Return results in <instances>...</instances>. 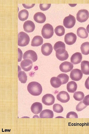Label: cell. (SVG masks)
Masks as SVG:
<instances>
[{
    "label": "cell",
    "instance_id": "obj_1",
    "mask_svg": "<svg viewBox=\"0 0 89 134\" xmlns=\"http://www.w3.org/2000/svg\"><path fill=\"white\" fill-rule=\"evenodd\" d=\"M29 92L34 96H38L42 93V88L41 85L39 83L33 81L29 83L27 86Z\"/></svg>",
    "mask_w": 89,
    "mask_h": 134
},
{
    "label": "cell",
    "instance_id": "obj_2",
    "mask_svg": "<svg viewBox=\"0 0 89 134\" xmlns=\"http://www.w3.org/2000/svg\"><path fill=\"white\" fill-rule=\"evenodd\" d=\"M41 32L42 36L44 38L49 39L53 35L54 32L53 27L49 24H46L43 26Z\"/></svg>",
    "mask_w": 89,
    "mask_h": 134
},
{
    "label": "cell",
    "instance_id": "obj_3",
    "mask_svg": "<svg viewBox=\"0 0 89 134\" xmlns=\"http://www.w3.org/2000/svg\"><path fill=\"white\" fill-rule=\"evenodd\" d=\"M30 40V37L26 33L22 32L18 35V45L22 47L27 45Z\"/></svg>",
    "mask_w": 89,
    "mask_h": 134
},
{
    "label": "cell",
    "instance_id": "obj_4",
    "mask_svg": "<svg viewBox=\"0 0 89 134\" xmlns=\"http://www.w3.org/2000/svg\"><path fill=\"white\" fill-rule=\"evenodd\" d=\"M89 17V13L88 11L85 9L79 10L76 14L77 20L81 23L86 21Z\"/></svg>",
    "mask_w": 89,
    "mask_h": 134
},
{
    "label": "cell",
    "instance_id": "obj_5",
    "mask_svg": "<svg viewBox=\"0 0 89 134\" xmlns=\"http://www.w3.org/2000/svg\"><path fill=\"white\" fill-rule=\"evenodd\" d=\"M75 23V18L70 14L65 18L63 22L64 25L67 28H71L73 27Z\"/></svg>",
    "mask_w": 89,
    "mask_h": 134
},
{
    "label": "cell",
    "instance_id": "obj_6",
    "mask_svg": "<svg viewBox=\"0 0 89 134\" xmlns=\"http://www.w3.org/2000/svg\"><path fill=\"white\" fill-rule=\"evenodd\" d=\"M55 51L56 56L60 61L66 60L68 57V54L65 49L60 48L57 50Z\"/></svg>",
    "mask_w": 89,
    "mask_h": 134
},
{
    "label": "cell",
    "instance_id": "obj_7",
    "mask_svg": "<svg viewBox=\"0 0 89 134\" xmlns=\"http://www.w3.org/2000/svg\"><path fill=\"white\" fill-rule=\"evenodd\" d=\"M83 74L81 70L78 69H74L70 72V77L71 80L74 81H78L82 78Z\"/></svg>",
    "mask_w": 89,
    "mask_h": 134
},
{
    "label": "cell",
    "instance_id": "obj_8",
    "mask_svg": "<svg viewBox=\"0 0 89 134\" xmlns=\"http://www.w3.org/2000/svg\"><path fill=\"white\" fill-rule=\"evenodd\" d=\"M24 59H29L32 62L36 61L38 59V57L36 52L32 50H29L25 52L23 56Z\"/></svg>",
    "mask_w": 89,
    "mask_h": 134
},
{
    "label": "cell",
    "instance_id": "obj_9",
    "mask_svg": "<svg viewBox=\"0 0 89 134\" xmlns=\"http://www.w3.org/2000/svg\"><path fill=\"white\" fill-rule=\"evenodd\" d=\"M55 98L52 94H47L45 95L42 97V101L44 104L46 105H50L53 104L55 102Z\"/></svg>",
    "mask_w": 89,
    "mask_h": 134
},
{
    "label": "cell",
    "instance_id": "obj_10",
    "mask_svg": "<svg viewBox=\"0 0 89 134\" xmlns=\"http://www.w3.org/2000/svg\"><path fill=\"white\" fill-rule=\"evenodd\" d=\"M76 35L73 33L66 34L65 36L64 41L66 43L69 45H71L75 42L77 39Z\"/></svg>",
    "mask_w": 89,
    "mask_h": 134
},
{
    "label": "cell",
    "instance_id": "obj_11",
    "mask_svg": "<svg viewBox=\"0 0 89 134\" xmlns=\"http://www.w3.org/2000/svg\"><path fill=\"white\" fill-rule=\"evenodd\" d=\"M73 67V65L71 63L68 61H65L60 65L59 68L62 72L67 73L71 71Z\"/></svg>",
    "mask_w": 89,
    "mask_h": 134
},
{
    "label": "cell",
    "instance_id": "obj_12",
    "mask_svg": "<svg viewBox=\"0 0 89 134\" xmlns=\"http://www.w3.org/2000/svg\"><path fill=\"white\" fill-rule=\"evenodd\" d=\"M56 97L58 100L62 103L67 102L70 100V96L66 91H62L60 92L57 95Z\"/></svg>",
    "mask_w": 89,
    "mask_h": 134
},
{
    "label": "cell",
    "instance_id": "obj_13",
    "mask_svg": "<svg viewBox=\"0 0 89 134\" xmlns=\"http://www.w3.org/2000/svg\"><path fill=\"white\" fill-rule=\"evenodd\" d=\"M53 49L51 44L49 43H45L43 44L41 48L42 54L45 56L49 55L52 52Z\"/></svg>",
    "mask_w": 89,
    "mask_h": 134
},
{
    "label": "cell",
    "instance_id": "obj_14",
    "mask_svg": "<svg viewBox=\"0 0 89 134\" xmlns=\"http://www.w3.org/2000/svg\"><path fill=\"white\" fill-rule=\"evenodd\" d=\"M21 66L22 68L24 71H27L30 70L33 66L32 62L29 59H24L21 63Z\"/></svg>",
    "mask_w": 89,
    "mask_h": 134
},
{
    "label": "cell",
    "instance_id": "obj_15",
    "mask_svg": "<svg viewBox=\"0 0 89 134\" xmlns=\"http://www.w3.org/2000/svg\"><path fill=\"white\" fill-rule=\"evenodd\" d=\"M23 27L24 31L27 33L33 32L35 28L34 24L32 21L30 20L25 21L24 23Z\"/></svg>",
    "mask_w": 89,
    "mask_h": 134
},
{
    "label": "cell",
    "instance_id": "obj_16",
    "mask_svg": "<svg viewBox=\"0 0 89 134\" xmlns=\"http://www.w3.org/2000/svg\"><path fill=\"white\" fill-rule=\"evenodd\" d=\"M82 58V55L80 52H76L73 54L70 58V62L74 65L80 63Z\"/></svg>",
    "mask_w": 89,
    "mask_h": 134
},
{
    "label": "cell",
    "instance_id": "obj_17",
    "mask_svg": "<svg viewBox=\"0 0 89 134\" xmlns=\"http://www.w3.org/2000/svg\"><path fill=\"white\" fill-rule=\"evenodd\" d=\"M43 108L42 105L41 103L39 102L33 103L31 107V111L33 113L38 114L42 111Z\"/></svg>",
    "mask_w": 89,
    "mask_h": 134
},
{
    "label": "cell",
    "instance_id": "obj_18",
    "mask_svg": "<svg viewBox=\"0 0 89 134\" xmlns=\"http://www.w3.org/2000/svg\"><path fill=\"white\" fill-rule=\"evenodd\" d=\"M34 19L37 22L42 23H44L46 20L45 15L43 13L40 12L36 13L34 16Z\"/></svg>",
    "mask_w": 89,
    "mask_h": 134
},
{
    "label": "cell",
    "instance_id": "obj_19",
    "mask_svg": "<svg viewBox=\"0 0 89 134\" xmlns=\"http://www.w3.org/2000/svg\"><path fill=\"white\" fill-rule=\"evenodd\" d=\"M53 116V111L49 109L43 110L40 114V117L41 118H52Z\"/></svg>",
    "mask_w": 89,
    "mask_h": 134
},
{
    "label": "cell",
    "instance_id": "obj_20",
    "mask_svg": "<svg viewBox=\"0 0 89 134\" xmlns=\"http://www.w3.org/2000/svg\"><path fill=\"white\" fill-rule=\"evenodd\" d=\"M81 69L82 73L86 75H89V62L83 61L81 64Z\"/></svg>",
    "mask_w": 89,
    "mask_h": 134
},
{
    "label": "cell",
    "instance_id": "obj_21",
    "mask_svg": "<svg viewBox=\"0 0 89 134\" xmlns=\"http://www.w3.org/2000/svg\"><path fill=\"white\" fill-rule=\"evenodd\" d=\"M43 39L42 37L39 35L35 36L32 39L31 45L33 46H38L42 44Z\"/></svg>",
    "mask_w": 89,
    "mask_h": 134
},
{
    "label": "cell",
    "instance_id": "obj_22",
    "mask_svg": "<svg viewBox=\"0 0 89 134\" xmlns=\"http://www.w3.org/2000/svg\"><path fill=\"white\" fill-rule=\"evenodd\" d=\"M77 87V84L75 81H71L69 82L67 84V88L69 93H74L76 91Z\"/></svg>",
    "mask_w": 89,
    "mask_h": 134
},
{
    "label": "cell",
    "instance_id": "obj_23",
    "mask_svg": "<svg viewBox=\"0 0 89 134\" xmlns=\"http://www.w3.org/2000/svg\"><path fill=\"white\" fill-rule=\"evenodd\" d=\"M77 33L78 36L82 38H86L88 36V33L86 29L83 27L78 28L77 30Z\"/></svg>",
    "mask_w": 89,
    "mask_h": 134
},
{
    "label": "cell",
    "instance_id": "obj_24",
    "mask_svg": "<svg viewBox=\"0 0 89 134\" xmlns=\"http://www.w3.org/2000/svg\"><path fill=\"white\" fill-rule=\"evenodd\" d=\"M50 83L51 85L55 88H59L62 85L61 80L57 77H52L50 80Z\"/></svg>",
    "mask_w": 89,
    "mask_h": 134
},
{
    "label": "cell",
    "instance_id": "obj_25",
    "mask_svg": "<svg viewBox=\"0 0 89 134\" xmlns=\"http://www.w3.org/2000/svg\"><path fill=\"white\" fill-rule=\"evenodd\" d=\"M29 16L28 11L26 9H24L20 11L18 13V17L21 21H24L27 19Z\"/></svg>",
    "mask_w": 89,
    "mask_h": 134
},
{
    "label": "cell",
    "instance_id": "obj_26",
    "mask_svg": "<svg viewBox=\"0 0 89 134\" xmlns=\"http://www.w3.org/2000/svg\"><path fill=\"white\" fill-rule=\"evenodd\" d=\"M80 49L82 53L87 55L89 54V42H85L83 43L81 45Z\"/></svg>",
    "mask_w": 89,
    "mask_h": 134
},
{
    "label": "cell",
    "instance_id": "obj_27",
    "mask_svg": "<svg viewBox=\"0 0 89 134\" xmlns=\"http://www.w3.org/2000/svg\"><path fill=\"white\" fill-rule=\"evenodd\" d=\"M18 77L19 80L22 83H25L27 80V76L26 73L23 71H18Z\"/></svg>",
    "mask_w": 89,
    "mask_h": 134
},
{
    "label": "cell",
    "instance_id": "obj_28",
    "mask_svg": "<svg viewBox=\"0 0 89 134\" xmlns=\"http://www.w3.org/2000/svg\"><path fill=\"white\" fill-rule=\"evenodd\" d=\"M54 32L57 36H61L64 34L65 30L63 26L59 25L56 27L54 29Z\"/></svg>",
    "mask_w": 89,
    "mask_h": 134
},
{
    "label": "cell",
    "instance_id": "obj_29",
    "mask_svg": "<svg viewBox=\"0 0 89 134\" xmlns=\"http://www.w3.org/2000/svg\"><path fill=\"white\" fill-rule=\"evenodd\" d=\"M61 80L62 85L66 84L68 81L69 76L65 73H61L57 76Z\"/></svg>",
    "mask_w": 89,
    "mask_h": 134
},
{
    "label": "cell",
    "instance_id": "obj_30",
    "mask_svg": "<svg viewBox=\"0 0 89 134\" xmlns=\"http://www.w3.org/2000/svg\"><path fill=\"white\" fill-rule=\"evenodd\" d=\"M84 96V94L83 92L77 91L74 93L73 97L76 100L81 101L83 99Z\"/></svg>",
    "mask_w": 89,
    "mask_h": 134
},
{
    "label": "cell",
    "instance_id": "obj_31",
    "mask_svg": "<svg viewBox=\"0 0 89 134\" xmlns=\"http://www.w3.org/2000/svg\"><path fill=\"white\" fill-rule=\"evenodd\" d=\"M53 109L54 112L58 113H61L63 111V108L62 106L58 103L54 104Z\"/></svg>",
    "mask_w": 89,
    "mask_h": 134
},
{
    "label": "cell",
    "instance_id": "obj_32",
    "mask_svg": "<svg viewBox=\"0 0 89 134\" xmlns=\"http://www.w3.org/2000/svg\"><path fill=\"white\" fill-rule=\"evenodd\" d=\"M66 46L65 44L61 41H58L55 43L54 44L53 48L54 50L56 51L57 50L63 48H66Z\"/></svg>",
    "mask_w": 89,
    "mask_h": 134
},
{
    "label": "cell",
    "instance_id": "obj_33",
    "mask_svg": "<svg viewBox=\"0 0 89 134\" xmlns=\"http://www.w3.org/2000/svg\"><path fill=\"white\" fill-rule=\"evenodd\" d=\"M87 106L84 103L83 101H81L76 105V109L77 111H80L85 108Z\"/></svg>",
    "mask_w": 89,
    "mask_h": 134
},
{
    "label": "cell",
    "instance_id": "obj_34",
    "mask_svg": "<svg viewBox=\"0 0 89 134\" xmlns=\"http://www.w3.org/2000/svg\"><path fill=\"white\" fill-rule=\"evenodd\" d=\"M51 4H40V8L41 10L45 11L48 9L50 7Z\"/></svg>",
    "mask_w": 89,
    "mask_h": 134
},
{
    "label": "cell",
    "instance_id": "obj_35",
    "mask_svg": "<svg viewBox=\"0 0 89 134\" xmlns=\"http://www.w3.org/2000/svg\"><path fill=\"white\" fill-rule=\"evenodd\" d=\"M67 118H78L77 114L74 111H70L66 115Z\"/></svg>",
    "mask_w": 89,
    "mask_h": 134
},
{
    "label": "cell",
    "instance_id": "obj_36",
    "mask_svg": "<svg viewBox=\"0 0 89 134\" xmlns=\"http://www.w3.org/2000/svg\"><path fill=\"white\" fill-rule=\"evenodd\" d=\"M83 101L85 105H89V95H87L84 97Z\"/></svg>",
    "mask_w": 89,
    "mask_h": 134
},
{
    "label": "cell",
    "instance_id": "obj_37",
    "mask_svg": "<svg viewBox=\"0 0 89 134\" xmlns=\"http://www.w3.org/2000/svg\"><path fill=\"white\" fill-rule=\"evenodd\" d=\"M18 62H20L21 61L22 55V53L21 50L19 48H18Z\"/></svg>",
    "mask_w": 89,
    "mask_h": 134
},
{
    "label": "cell",
    "instance_id": "obj_38",
    "mask_svg": "<svg viewBox=\"0 0 89 134\" xmlns=\"http://www.w3.org/2000/svg\"><path fill=\"white\" fill-rule=\"evenodd\" d=\"M35 4H22L24 7L26 9H29L33 7Z\"/></svg>",
    "mask_w": 89,
    "mask_h": 134
},
{
    "label": "cell",
    "instance_id": "obj_39",
    "mask_svg": "<svg viewBox=\"0 0 89 134\" xmlns=\"http://www.w3.org/2000/svg\"><path fill=\"white\" fill-rule=\"evenodd\" d=\"M85 85L86 88L89 90V76L86 80L85 83Z\"/></svg>",
    "mask_w": 89,
    "mask_h": 134
},
{
    "label": "cell",
    "instance_id": "obj_40",
    "mask_svg": "<svg viewBox=\"0 0 89 134\" xmlns=\"http://www.w3.org/2000/svg\"><path fill=\"white\" fill-rule=\"evenodd\" d=\"M87 32L89 33V24L88 25L86 28Z\"/></svg>",
    "mask_w": 89,
    "mask_h": 134
}]
</instances>
